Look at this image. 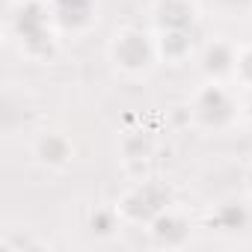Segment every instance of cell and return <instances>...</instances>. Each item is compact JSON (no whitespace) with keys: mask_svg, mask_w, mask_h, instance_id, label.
I'll use <instances>...</instances> for the list:
<instances>
[{"mask_svg":"<svg viewBox=\"0 0 252 252\" xmlns=\"http://www.w3.org/2000/svg\"><path fill=\"white\" fill-rule=\"evenodd\" d=\"M113 54H116V63L122 68H128V71H140L152 60V48H149L143 33H122V36H116Z\"/></svg>","mask_w":252,"mask_h":252,"instance_id":"7a4b0ae2","label":"cell"},{"mask_svg":"<svg viewBox=\"0 0 252 252\" xmlns=\"http://www.w3.org/2000/svg\"><path fill=\"white\" fill-rule=\"evenodd\" d=\"M196 116L208 125V128H222V125L231 119V110H234V104H231V98H228V92L225 89H220V86H208L199 98H196Z\"/></svg>","mask_w":252,"mask_h":252,"instance_id":"6da1fadb","label":"cell"},{"mask_svg":"<svg viewBox=\"0 0 252 252\" xmlns=\"http://www.w3.org/2000/svg\"><path fill=\"white\" fill-rule=\"evenodd\" d=\"M246 181H249V190H252V172H249V178H246Z\"/></svg>","mask_w":252,"mask_h":252,"instance_id":"8992f818","label":"cell"},{"mask_svg":"<svg viewBox=\"0 0 252 252\" xmlns=\"http://www.w3.org/2000/svg\"><path fill=\"white\" fill-rule=\"evenodd\" d=\"M220 3H222V6H228V9H243L249 0H220Z\"/></svg>","mask_w":252,"mask_h":252,"instance_id":"5b68a950","label":"cell"},{"mask_svg":"<svg viewBox=\"0 0 252 252\" xmlns=\"http://www.w3.org/2000/svg\"><path fill=\"white\" fill-rule=\"evenodd\" d=\"M234 68H237V57L228 45H211L208 48V54H205V71L208 74L220 77V74H228Z\"/></svg>","mask_w":252,"mask_h":252,"instance_id":"3957f363","label":"cell"},{"mask_svg":"<svg viewBox=\"0 0 252 252\" xmlns=\"http://www.w3.org/2000/svg\"><path fill=\"white\" fill-rule=\"evenodd\" d=\"M39 158H42L45 163H51V166L65 163V160H68V143L60 140V137H45V140L39 143Z\"/></svg>","mask_w":252,"mask_h":252,"instance_id":"277c9868","label":"cell"}]
</instances>
